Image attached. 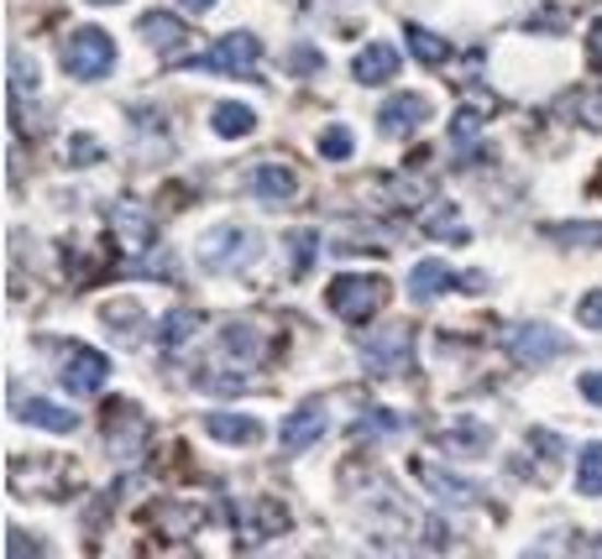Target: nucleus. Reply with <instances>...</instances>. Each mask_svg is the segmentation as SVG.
I'll list each match as a JSON object with an SVG mask.
<instances>
[{"label":"nucleus","mask_w":602,"mask_h":559,"mask_svg":"<svg viewBox=\"0 0 602 559\" xmlns=\"http://www.w3.org/2000/svg\"><path fill=\"white\" fill-rule=\"evenodd\" d=\"M111 69H116V43H111V32H100V26L69 32V43H63V73L95 84V79H105Z\"/></svg>","instance_id":"1"},{"label":"nucleus","mask_w":602,"mask_h":559,"mask_svg":"<svg viewBox=\"0 0 602 559\" xmlns=\"http://www.w3.org/2000/svg\"><path fill=\"white\" fill-rule=\"evenodd\" d=\"M387 293H393V288H387V278H378V272H367V278H361V272H340V278L331 282L325 303L336 308L340 319H372L387 303Z\"/></svg>","instance_id":"2"},{"label":"nucleus","mask_w":602,"mask_h":559,"mask_svg":"<svg viewBox=\"0 0 602 559\" xmlns=\"http://www.w3.org/2000/svg\"><path fill=\"white\" fill-rule=\"evenodd\" d=\"M257 58H263V47L252 32H225L199 63L210 73H231V79H257Z\"/></svg>","instance_id":"3"},{"label":"nucleus","mask_w":602,"mask_h":559,"mask_svg":"<svg viewBox=\"0 0 602 559\" xmlns=\"http://www.w3.org/2000/svg\"><path fill=\"white\" fill-rule=\"evenodd\" d=\"M199 261L205 267H236V261L257 257V235L246 231V225H216V231L199 235Z\"/></svg>","instance_id":"4"},{"label":"nucleus","mask_w":602,"mask_h":559,"mask_svg":"<svg viewBox=\"0 0 602 559\" xmlns=\"http://www.w3.org/2000/svg\"><path fill=\"white\" fill-rule=\"evenodd\" d=\"M508 350H513L519 361H530V366H545V361H555V356L566 350V335L551 325H540V319H530V325L508 329Z\"/></svg>","instance_id":"5"},{"label":"nucleus","mask_w":602,"mask_h":559,"mask_svg":"<svg viewBox=\"0 0 602 559\" xmlns=\"http://www.w3.org/2000/svg\"><path fill=\"white\" fill-rule=\"evenodd\" d=\"M111 231H116L120 257H142L147 246L158 241V225H152V214H147L142 205H131V199L111 210Z\"/></svg>","instance_id":"6"},{"label":"nucleus","mask_w":602,"mask_h":559,"mask_svg":"<svg viewBox=\"0 0 602 559\" xmlns=\"http://www.w3.org/2000/svg\"><path fill=\"white\" fill-rule=\"evenodd\" d=\"M58 376H63V387H69V393H100V387L111 382V361H105L100 350H90V346H69Z\"/></svg>","instance_id":"7"},{"label":"nucleus","mask_w":602,"mask_h":559,"mask_svg":"<svg viewBox=\"0 0 602 559\" xmlns=\"http://www.w3.org/2000/svg\"><path fill=\"white\" fill-rule=\"evenodd\" d=\"M425 120H430V100L425 94H393L383 105V116H378V131L398 141V137H409V131H419Z\"/></svg>","instance_id":"8"},{"label":"nucleus","mask_w":602,"mask_h":559,"mask_svg":"<svg viewBox=\"0 0 602 559\" xmlns=\"http://www.w3.org/2000/svg\"><path fill=\"white\" fill-rule=\"evenodd\" d=\"M361 366L372 376L404 372V366H409V340H404V329H387L378 340H367V346H361Z\"/></svg>","instance_id":"9"},{"label":"nucleus","mask_w":602,"mask_h":559,"mask_svg":"<svg viewBox=\"0 0 602 559\" xmlns=\"http://www.w3.org/2000/svg\"><path fill=\"white\" fill-rule=\"evenodd\" d=\"M320 434H325V408H320V403H304V408H293L289 419H283L278 444H283L289 455H299V450H310Z\"/></svg>","instance_id":"10"},{"label":"nucleus","mask_w":602,"mask_h":559,"mask_svg":"<svg viewBox=\"0 0 602 559\" xmlns=\"http://www.w3.org/2000/svg\"><path fill=\"white\" fill-rule=\"evenodd\" d=\"M11 414H16L22 423L53 429V434H73V429H79V414H73V408H58V403H48V397H16Z\"/></svg>","instance_id":"11"},{"label":"nucleus","mask_w":602,"mask_h":559,"mask_svg":"<svg viewBox=\"0 0 602 559\" xmlns=\"http://www.w3.org/2000/svg\"><path fill=\"white\" fill-rule=\"evenodd\" d=\"M252 194L267 199V205H289L293 194H299V173L289 163H263L252 173Z\"/></svg>","instance_id":"12"},{"label":"nucleus","mask_w":602,"mask_h":559,"mask_svg":"<svg viewBox=\"0 0 602 559\" xmlns=\"http://www.w3.org/2000/svg\"><path fill=\"white\" fill-rule=\"evenodd\" d=\"M398 63H404V58H398L387 43H372V47H361L357 53L351 73H357V84H387V79L398 73Z\"/></svg>","instance_id":"13"},{"label":"nucleus","mask_w":602,"mask_h":559,"mask_svg":"<svg viewBox=\"0 0 602 559\" xmlns=\"http://www.w3.org/2000/svg\"><path fill=\"white\" fill-rule=\"evenodd\" d=\"M257 346H263V335H257L252 325H225L220 329V361L236 366V372H246V366L257 361Z\"/></svg>","instance_id":"14"},{"label":"nucleus","mask_w":602,"mask_h":559,"mask_svg":"<svg viewBox=\"0 0 602 559\" xmlns=\"http://www.w3.org/2000/svg\"><path fill=\"white\" fill-rule=\"evenodd\" d=\"M456 282L461 278L445 267V261H419V267L409 272V299L414 303H430L435 293H445V288H456Z\"/></svg>","instance_id":"15"},{"label":"nucleus","mask_w":602,"mask_h":559,"mask_svg":"<svg viewBox=\"0 0 602 559\" xmlns=\"http://www.w3.org/2000/svg\"><path fill=\"white\" fill-rule=\"evenodd\" d=\"M435 440H440V450H451V455H482V450L493 444V434H487L477 419H461V423H451V429H440Z\"/></svg>","instance_id":"16"},{"label":"nucleus","mask_w":602,"mask_h":559,"mask_svg":"<svg viewBox=\"0 0 602 559\" xmlns=\"http://www.w3.org/2000/svg\"><path fill=\"white\" fill-rule=\"evenodd\" d=\"M100 325L111 329L116 340H137L147 329V314H142V303H131V299H116V303H105V314H100Z\"/></svg>","instance_id":"17"},{"label":"nucleus","mask_w":602,"mask_h":559,"mask_svg":"<svg viewBox=\"0 0 602 559\" xmlns=\"http://www.w3.org/2000/svg\"><path fill=\"white\" fill-rule=\"evenodd\" d=\"M205 434L220 444H257L263 440V423L257 419H236V414H210L205 419Z\"/></svg>","instance_id":"18"},{"label":"nucleus","mask_w":602,"mask_h":559,"mask_svg":"<svg viewBox=\"0 0 602 559\" xmlns=\"http://www.w3.org/2000/svg\"><path fill=\"white\" fill-rule=\"evenodd\" d=\"M404 37H409L414 58H419L425 69H435V63H445V58H451V43H445V37H435L430 26H419V22H404Z\"/></svg>","instance_id":"19"},{"label":"nucleus","mask_w":602,"mask_h":559,"mask_svg":"<svg viewBox=\"0 0 602 559\" xmlns=\"http://www.w3.org/2000/svg\"><path fill=\"white\" fill-rule=\"evenodd\" d=\"M142 37H147L152 47L173 53V47L184 43L189 32H184V22H178V16H169V11H152V16H142Z\"/></svg>","instance_id":"20"},{"label":"nucleus","mask_w":602,"mask_h":559,"mask_svg":"<svg viewBox=\"0 0 602 559\" xmlns=\"http://www.w3.org/2000/svg\"><path fill=\"white\" fill-rule=\"evenodd\" d=\"M419 476H425V487H430L435 497H445V502H456V508H466V502H477V487H466V481H456L451 470L419 466Z\"/></svg>","instance_id":"21"},{"label":"nucleus","mask_w":602,"mask_h":559,"mask_svg":"<svg viewBox=\"0 0 602 559\" xmlns=\"http://www.w3.org/2000/svg\"><path fill=\"white\" fill-rule=\"evenodd\" d=\"M577 491H581V497H602V440L581 444V461H577Z\"/></svg>","instance_id":"22"},{"label":"nucleus","mask_w":602,"mask_h":559,"mask_svg":"<svg viewBox=\"0 0 602 559\" xmlns=\"http://www.w3.org/2000/svg\"><path fill=\"white\" fill-rule=\"evenodd\" d=\"M210 126H216L220 137H246V131L257 126V116H252L246 105H216V116H210Z\"/></svg>","instance_id":"23"},{"label":"nucleus","mask_w":602,"mask_h":559,"mask_svg":"<svg viewBox=\"0 0 602 559\" xmlns=\"http://www.w3.org/2000/svg\"><path fill=\"white\" fill-rule=\"evenodd\" d=\"M425 235H435V241H440V235H451V241H461V214L451 210V205H435L430 214H425Z\"/></svg>","instance_id":"24"},{"label":"nucleus","mask_w":602,"mask_h":559,"mask_svg":"<svg viewBox=\"0 0 602 559\" xmlns=\"http://www.w3.org/2000/svg\"><path fill=\"white\" fill-rule=\"evenodd\" d=\"M320 158L346 163V158H351V131H346V126H325V131H320Z\"/></svg>","instance_id":"25"},{"label":"nucleus","mask_w":602,"mask_h":559,"mask_svg":"<svg viewBox=\"0 0 602 559\" xmlns=\"http://www.w3.org/2000/svg\"><path fill=\"white\" fill-rule=\"evenodd\" d=\"M571 110H577L581 126L602 131V94H577V100H571Z\"/></svg>","instance_id":"26"},{"label":"nucleus","mask_w":602,"mask_h":559,"mask_svg":"<svg viewBox=\"0 0 602 559\" xmlns=\"http://www.w3.org/2000/svg\"><path fill=\"white\" fill-rule=\"evenodd\" d=\"M194 325H199V314H194V308H184V314H173L169 325H163V346H178V340H184V335H189Z\"/></svg>","instance_id":"27"},{"label":"nucleus","mask_w":602,"mask_h":559,"mask_svg":"<svg viewBox=\"0 0 602 559\" xmlns=\"http://www.w3.org/2000/svg\"><path fill=\"white\" fill-rule=\"evenodd\" d=\"M378 429H398V419L393 414H367V419H357V440H378Z\"/></svg>","instance_id":"28"},{"label":"nucleus","mask_w":602,"mask_h":559,"mask_svg":"<svg viewBox=\"0 0 602 559\" xmlns=\"http://www.w3.org/2000/svg\"><path fill=\"white\" fill-rule=\"evenodd\" d=\"M577 319H581L587 329H602V288H598V293H587V299H581Z\"/></svg>","instance_id":"29"},{"label":"nucleus","mask_w":602,"mask_h":559,"mask_svg":"<svg viewBox=\"0 0 602 559\" xmlns=\"http://www.w3.org/2000/svg\"><path fill=\"white\" fill-rule=\"evenodd\" d=\"M451 137H456V147H472V137H477V110H461V116L451 120Z\"/></svg>","instance_id":"30"},{"label":"nucleus","mask_w":602,"mask_h":559,"mask_svg":"<svg viewBox=\"0 0 602 559\" xmlns=\"http://www.w3.org/2000/svg\"><path fill=\"white\" fill-rule=\"evenodd\" d=\"M289 69H293V73H310V69H320V53H314V47H293Z\"/></svg>","instance_id":"31"},{"label":"nucleus","mask_w":602,"mask_h":559,"mask_svg":"<svg viewBox=\"0 0 602 559\" xmlns=\"http://www.w3.org/2000/svg\"><path fill=\"white\" fill-rule=\"evenodd\" d=\"M577 387L587 393V403H598V408H602V372H581Z\"/></svg>","instance_id":"32"},{"label":"nucleus","mask_w":602,"mask_h":559,"mask_svg":"<svg viewBox=\"0 0 602 559\" xmlns=\"http://www.w3.org/2000/svg\"><path fill=\"white\" fill-rule=\"evenodd\" d=\"M587 53H592V63L602 69V22L592 26V37H587Z\"/></svg>","instance_id":"33"},{"label":"nucleus","mask_w":602,"mask_h":559,"mask_svg":"<svg viewBox=\"0 0 602 559\" xmlns=\"http://www.w3.org/2000/svg\"><path fill=\"white\" fill-rule=\"evenodd\" d=\"M184 5H189V11H210L216 0H184Z\"/></svg>","instance_id":"34"},{"label":"nucleus","mask_w":602,"mask_h":559,"mask_svg":"<svg viewBox=\"0 0 602 559\" xmlns=\"http://www.w3.org/2000/svg\"><path fill=\"white\" fill-rule=\"evenodd\" d=\"M95 5H120V0H95Z\"/></svg>","instance_id":"35"}]
</instances>
